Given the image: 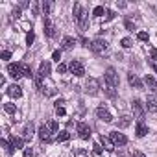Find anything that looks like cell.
<instances>
[{"instance_id":"8fae6325","label":"cell","mask_w":157,"mask_h":157,"mask_svg":"<svg viewBox=\"0 0 157 157\" xmlns=\"http://www.w3.org/2000/svg\"><path fill=\"white\" fill-rule=\"evenodd\" d=\"M96 117H98L100 120L107 122V124H109V122H113V115H111L105 107H98V109H96Z\"/></svg>"},{"instance_id":"484cf974","label":"cell","mask_w":157,"mask_h":157,"mask_svg":"<svg viewBox=\"0 0 157 157\" xmlns=\"http://www.w3.org/2000/svg\"><path fill=\"white\" fill-rule=\"evenodd\" d=\"M68 139H70V133H68V131H59L56 140H57V142H67Z\"/></svg>"},{"instance_id":"ffe728a7","label":"cell","mask_w":157,"mask_h":157,"mask_svg":"<svg viewBox=\"0 0 157 157\" xmlns=\"http://www.w3.org/2000/svg\"><path fill=\"white\" fill-rule=\"evenodd\" d=\"M146 133H148V128H146V124L139 120V122H137V126H135V135L140 139V137H144Z\"/></svg>"},{"instance_id":"4dcf8cb0","label":"cell","mask_w":157,"mask_h":157,"mask_svg":"<svg viewBox=\"0 0 157 157\" xmlns=\"http://www.w3.org/2000/svg\"><path fill=\"white\" fill-rule=\"evenodd\" d=\"M120 44H122V48H131V46H133V41H131L129 37H124V39L120 41Z\"/></svg>"},{"instance_id":"d6986e66","label":"cell","mask_w":157,"mask_h":157,"mask_svg":"<svg viewBox=\"0 0 157 157\" xmlns=\"http://www.w3.org/2000/svg\"><path fill=\"white\" fill-rule=\"evenodd\" d=\"M10 144H11L13 151H15V150H21V148L24 146V139H21V137H15V135H11V137H10Z\"/></svg>"},{"instance_id":"ee69618b","label":"cell","mask_w":157,"mask_h":157,"mask_svg":"<svg viewBox=\"0 0 157 157\" xmlns=\"http://www.w3.org/2000/svg\"><path fill=\"white\" fill-rule=\"evenodd\" d=\"M33 15H39V4L37 2L33 4Z\"/></svg>"},{"instance_id":"7c38bea8","label":"cell","mask_w":157,"mask_h":157,"mask_svg":"<svg viewBox=\"0 0 157 157\" xmlns=\"http://www.w3.org/2000/svg\"><path fill=\"white\" fill-rule=\"evenodd\" d=\"M6 93H8L11 98H15V100H17V98H21V96H22V87H21V85H17V83H13V85H10V87H8V91H6Z\"/></svg>"},{"instance_id":"bcb514c9","label":"cell","mask_w":157,"mask_h":157,"mask_svg":"<svg viewBox=\"0 0 157 157\" xmlns=\"http://www.w3.org/2000/svg\"><path fill=\"white\" fill-rule=\"evenodd\" d=\"M19 8H21V10H24V8H28V2H21V4H19Z\"/></svg>"},{"instance_id":"d4e9b609","label":"cell","mask_w":157,"mask_h":157,"mask_svg":"<svg viewBox=\"0 0 157 157\" xmlns=\"http://www.w3.org/2000/svg\"><path fill=\"white\" fill-rule=\"evenodd\" d=\"M129 124H131V118H129V117H120V120H118V128H120V129L128 128Z\"/></svg>"},{"instance_id":"8d00e7d4","label":"cell","mask_w":157,"mask_h":157,"mask_svg":"<svg viewBox=\"0 0 157 157\" xmlns=\"http://www.w3.org/2000/svg\"><path fill=\"white\" fill-rule=\"evenodd\" d=\"M67 70H68V67H67V65H63V63H59V65H57V72H59V74H65Z\"/></svg>"},{"instance_id":"f35d334b","label":"cell","mask_w":157,"mask_h":157,"mask_svg":"<svg viewBox=\"0 0 157 157\" xmlns=\"http://www.w3.org/2000/svg\"><path fill=\"white\" fill-rule=\"evenodd\" d=\"M150 57H151V61L157 63V50L155 48H150Z\"/></svg>"},{"instance_id":"ba28073f","label":"cell","mask_w":157,"mask_h":157,"mask_svg":"<svg viewBox=\"0 0 157 157\" xmlns=\"http://www.w3.org/2000/svg\"><path fill=\"white\" fill-rule=\"evenodd\" d=\"M78 135H80L82 140H89L91 139V128L85 122H80L78 124Z\"/></svg>"},{"instance_id":"4fadbf2b","label":"cell","mask_w":157,"mask_h":157,"mask_svg":"<svg viewBox=\"0 0 157 157\" xmlns=\"http://www.w3.org/2000/svg\"><path fill=\"white\" fill-rule=\"evenodd\" d=\"M146 109L150 111V113H157V96L155 94H150L148 98H146Z\"/></svg>"},{"instance_id":"ab89813d","label":"cell","mask_w":157,"mask_h":157,"mask_svg":"<svg viewBox=\"0 0 157 157\" xmlns=\"http://www.w3.org/2000/svg\"><path fill=\"white\" fill-rule=\"evenodd\" d=\"M105 15H107V17H105V22L115 19V11H111V10H107V13H105Z\"/></svg>"},{"instance_id":"f6af8a7d","label":"cell","mask_w":157,"mask_h":157,"mask_svg":"<svg viewBox=\"0 0 157 157\" xmlns=\"http://www.w3.org/2000/svg\"><path fill=\"white\" fill-rule=\"evenodd\" d=\"M19 15H21V8H15V10H13V17H15V19H17V17H19Z\"/></svg>"},{"instance_id":"83f0119b","label":"cell","mask_w":157,"mask_h":157,"mask_svg":"<svg viewBox=\"0 0 157 157\" xmlns=\"http://www.w3.org/2000/svg\"><path fill=\"white\" fill-rule=\"evenodd\" d=\"M104 13H107V10H104V6H96V8H94V11H93V15H94V17H102Z\"/></svg>"},{"instance_id":"e575fe53","label":"cell","mask_w":157,"mask_h":157,"mask_svg":"<svg viewBox=\"0 0 157 157\" xmlns=\"http://www.w3.org/2000/svg\"><path fill=\"white\" fill-rule=\"evenodd\" d=\"M124 26H126V28H128V30H131V32H133V30H135V24H133V22H131V21H129V19H126V21H124Z\"/></svg>"},{"instance_id":"30bf717a","label":"cell","mask_w":157,"mask_h":157,"mask_svg":"<svg viewBox=\"0 0 157 157\" xmlns=\"http://www.w3.org/2000/svg\"><path fill=\"white\" fill-rule=\"evenodd\" d=\"M8 72H10V76L13 78V80H19V78H22L21 63H10V65H8Z\"/></svg>"},{"instance_id":"277c9868","label":"cell","mask_w":157,"mask_h":157,"mask_svg":"<svg viewBox=\"0 0 157 157\" xmlns=\"http://www.w3.org/2000/svg\"><path fill=\"white\" fill-rule=\"evenodd\" d=\"M98 91H100L98 80H96V78H89V80L85 82V93L91 94V96H94V94H98Z\"/></svg>"},{"instance_id":"1f68e13d","label":"cell","mask_w":157,"mask_h":157,"mask_svg":"<svg viewBox=\"0 0 157 157\" xmlns=\"http://www.w3.org/2000/svg\"><path fill=\"white\" fill-rule=\"evenodd\" d=\"M46 124H48V128H50V131H52V133H56V131L59 129V126H57V122H56V120H48Z\"/></svg>"},{"instance_id":"74e56055","label":"cell","mask_w":157,"mask_h":157,"mask_svg":"<svg viewBox=\"0 0 157 157\" xmlns=\"http://www.w3.org/2000/svg\"><path fill=\"white\" fill-rule=\"evenodd\" d=\"M52 59H54V61H57V63H59V59H61V50H56V52H54V54H52Z\"/></svg>"},{"instance_id":"4316f807","label":"cell","mask_w":157,"mask_h":157,"mask_svg":"<svg viewBox=\"0 0 157 157\" xmlns=\"http://www.w3.org/2000/svg\"><path fill=\"white\" fill-rule=\"evenodd\" d=\"M72 155H74V157H89L87 150H83V148H76V150L72 151Z\"/></svg>"},{"instance_id":"b9f144b4","label":"cell","mask_w":157,"mask_h":157,"mask_svg":"<svg viewBox=\"0 0 157 157\" xmlns=\"http://www.w3.org/2000/svg\"><path fill=\"white\" fill-rule=\"evenodd\" d=\"M24 157H33V151H32V148H26V150H24Z\"/></svg>"},{"instance_id":"6da1fadb","label":"cell","mask_w":157,"mask_h":157,"mask_svg":"<svg viewBox=\"0 0 157 157\" xmlns=\"http://www.w3.org/2000/svg\"><path fill=\"white\" fill-rule=\"evenodd\" d=\"M131 109H133V115H135L137 122L139 120L142 122V118H144V104L139 98H135V100H131Z\"/></svg>"},{"instance_id":"f546056e","label":"cell","mask_w":157,"mask_h":157,"mask_svg":"<svg viewBox=\"0 0 157 157\" xmlns=\"http://www.w3.org/2000/svg\"><path fill=\"white\" fill-rule=\"evenodd\" d=\"M33 41H35V33H33V32L30 30V32L26 33V44L30 46V44H33Z\"/></svg>"},{"instance_id":"8992f818","label":"cell","mask_w":157,"mask_h":157,"mask_svg":"<svg viewBox=\"0 0 157 157\" xmlns=\"http://www.w3.org/2000/svg\"><path fill=\"white\" fill-rule=\"evenodd\" d=\"M89 48H91L94 54H104V52L107 50V41H104V39H94Z\"/></svg>"},{"instance_id":"9a60e30c","label":"cell","mask_w":157,"mask_h":157,"mask_svg":"<svg viewBox=\"0 0 157 157\" xmlns=\"http://www.w3.org/2000/svg\"><path fill=\"white\" fill-rule=\"evenodd\" d=\"M128 82H129V85H131V87H135V89H139V91L144 87V85H142V82L137 78V74H133V72H129V74H128Z\"/></svg>"},{"instance_id":"52a82bcc","label":"cell","mask_w":157,"mask_h":157,"mask_svg":"<svg viewBox=\"0 0 157 157\" xmlns=\"http://www.w3.org/2000/svg\"><path fill=\"white\" fill-rule=\"evenodd\" d=\"M109 139L113 140L115 146H124V144H128V137L122 135V133H118V131H111V133H109Z\"/></svg>"},{"instance_id":"7bdbcfd3","label":"cell","mask_w":157,"mask_h":157,"mask_svg":"<svg viewBox=\"0 0 157 157\" xmlns=\"http://www.w3.org/2000/svg\"><path fill=\"white\" fill-rule=\"evenodd\" d=\"M56 113H57L59 117H63V115H65V109H63V107L59 105V107H56Z\"/></svg>"},{"instance_id":"60d3db41","label":"cell","mask_w":157,"mask_h":157,"mask_svg":"<svg viewBox=\"0 0 157 157\" xmlns=\"http://www.w3.org/2000/svg\"><path fill=\"white\" fill-rule=\"evenodd\" d=\"M10 57H11V52L10 50H4L2 52V59H10Z\"/></svg>"},{"instance_id":"cb8c5ba5","label":"cell","mask_w":157,"mask_h":157,"mask_svg":"<svg viewBox=\"0 0 157 157\" xmlns=\"http://www.w3.org/2000/svg\"><path fill=\"white\" fill-rule=\"evenodd\" d=\"M41 10H43V15L48 17V15H50V10H52V4L48 2V0H44V2L41 4Z\"/></svg>"},{"instance_id":"7402d4cb","label":"cell","mask_w":157,"mask_h":157,"mask_svg":"<svg viewBox=\"0 0 157 157\" xmlns=\"http://www.w3.org/2000/svg\"><path fill=\"white\" fill-rule=\"evenodd\" d=\"M33 124L30 122V124H26V128H24V140H32V137H33Z\"/></svg>"},{"instance_id":"5b68a950","label":"cell","mask_w":157,"mask_h":157,"mask_svg":"<svg viewBox=\"0 0 157 157\" xmlns=\"http://www.w3.org/2000/svg\"><path fill=\"white\" fill-rule=\"evenodd\" d=\"M68 70L74 74V76H78V78H82L83 74H85V68H83V65L78 61V59H72L70 61V65H68Z\"/></svg>"},{"instance_id":"9c48e42d","label":"cell","mask_w":157,"mask_h":157,"mask_svg":"<svg viewBox=\"0 0 157 157\" xmlns=\"http://www.w3.org/2000/svg\"><path fill=\"white\" fill-rule=\"evenodd\" d=\"M39 139L43 142H52V131H50L48 124H41V128H39Z\"/></svg>"},{"instance_id":"d6a6232c","label":"cell","mask_w":157,"mask_h":157,"mask_svg":"<svg viewBox=\"0 0 157 157\" xmlns=\"http://www.w3.org/2000/svg\"><path fill=\"white\" fill-rule=\"evenodd\" d=\"M105 96H107V98H117V91L111 89V87H107V89H105Z\"/></svg>"},{"instance_id":"44dd1931","label":"cell","mask_w":157,"mask_h":157,"mask_svg":"<svg viewBox=\"0 0 157 157\" xmlns=\"http://www.w3.org/2000/svg\"><path fill=\"white\" fill-rule=\"evenodd\" d=\"M74 44H76V41H74L72 37H65L63 43H61V50H70Z\"/></svg>"},{"instance_id":"ac0fdd59","label":"cell","mask_w":157,"mask_h":157,"mask_svg":"<svg viewBox=\"0 0 157 157\" xmlns=\"http://www.w3.org/2000/svg\"><path fill=\"white\" fill-rule=\"evenodd\" d=\"M144 83L148 85V89H150L151 93H157V82H155V78H153L151 74H146V76H144Z\"/></svg>"},{"instance_id":"5bb4252c","label":"cell","mask_w":157,"mask_h":157,"mask_svg":"<svg viewBox=\"0 0 157 157\" xmlns=\"http://www.w3.org/2000/svg\"><path fill=\"white\" fill-rule=\"evenodd\" d=\"M100 146H102L105 151H113V150H115V144H113V140H111L109 137H104V133L100 135Z\"/></svg>"},{"instance_id":"f1b7e54d","label":"cell","mask_w":157,"mask_h":157,"mask_svg":"<svg viewBox=\"0 0 157 157\" xmlns=\"http://www.w3.org/2000/svg\"><path fill=\"white\" fill-rule=\"evenodd\" d=\"M4 111H6V113H10V115H15L17 107H15V104H4Z\"/></svg>"},{"instance_id":"7a4b0ae2","label":"cell","mask_w":157,"mask_h":157,"mask_svg":"<svg viewBox=\"0 0 157 157\" xmlns=\"http://www.w3.org/2000/svg\"><path fill=\"white\" fill-rule=\"evenodd\" d=\"M105 83H107V87H111V89L118 87V74H117L115 68H111V67L105 70Z\"/></svg>"},{"instance_id":"2e32d148","label":"cell","mask_w":157,"mask_h":157,"mask_svg":"<svg viewBox=\"0 0 157 157\" xmlns=\"http://www.w3.org/2000/svg\"><path fill=\"white\" fill-rule=\"evenodd\" d=\"M50 70H52V67H50V61H43V63L39 65V72H37V76H41V78H46V76H50Z\"/></svg>"},{"instance_id":"603a6c76","label":"cell","mask_w":157,"mask_h":157,"mask_svg":"<svg viewBox=\"0 0 157 157\" xmlns=\"http://www.w3.org/2000/svg\"><path fill=\"white\" fill-rule=\"evenodd\" d=\"M21 72H22V76H24V78H33V74H32V68H30L26 63H21Z\"/></svg>"},{"instance_id":"3957f363","label":"cell","mask_w":157,"mask_h":157,"mask_svg":"<svg viewBox=\"0 0 157 157\" xmlns=\"http://www.w3.org/2000/svg\"><path fill=\"white\" fill-rule=\"evenodd\" d=\"M74 19H76V22L80 24L82 28H85V10H83V6L82 4H74Z\"/></svg>"},{"instance_id":"836d02e7","label":"cell","mask_w":157,"mask_h":157,"mask_svg":"<svg viewBox=\"0 0 157 157\" xmlns=\"http://www.w3.org/2000/svg\"><path fill=\"white\" fill-rule=\"evenodd\" d=\"M93 151H94V155H102L104 153V148L100 144H93Z\"/></svg>"},{"instance_id":"e0dca14e","label":"cell","mask_w":157,"mask_h":157,"mask_svg":"<svg viewBox=\"0 0 157 157\" xmlns=\"http://www.w3.org/2000/svg\"><path fill=\"white\" fill-rule=\"evenodd\" d=\"M44 33H46V37H54L56 35V26L52 24V21L48 17H44Z\"/></svg>"},{"instance_id":"d590c367","label":"cell","mask_w":157,"mask_h":157,"mask_svg":"<svg viewBox=\"0 0 157 157\" xmlns=\"http://www.w3.org/2000/svg\"><path fill=\"white\" fill-rule=\"evenodd\" d=\"M137 39H139V41H148V33H146V32H139V33H137Z\"/></svg>"},{"instance_id":"c3c4849f","label":"cell","mask_w":157,"mask_h":157,"mask_svg":"<svg viewBox=\"0 0 157 157\" xmlns=\"http://www.w3.org/2000/svg\"><path fill=\"white\" fill-rule=\"evenodd\" d=\"M151 68H153V70L157 72V63H155V61H151Z\"/></svg>"},{"instance_id":"7dc6e473","label":"cell","mask_w":157,"mask_h":157,"mask_svg":"<svg viewBox=\"0 0 157 157\" xmlns=\"http://www.w3.org/2000/svg\"><path fill=\"white\" fill-rule=\"evenodd\" d=\"M133 155H135V157H146V155H144V153H142V151H135V153H133Z\"/></svg>"}]
</instances>
